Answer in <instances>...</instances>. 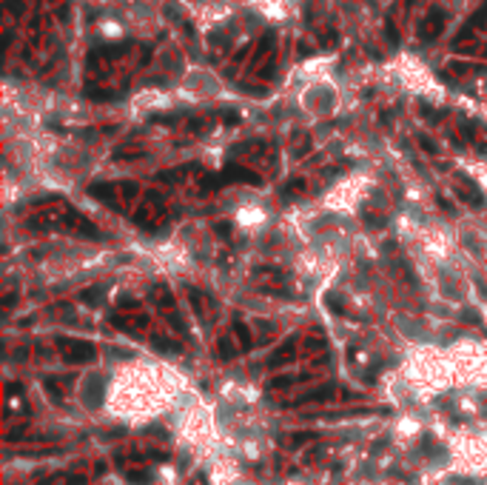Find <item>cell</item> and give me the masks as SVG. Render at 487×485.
<instances>
[]
</instances>
